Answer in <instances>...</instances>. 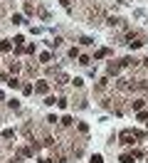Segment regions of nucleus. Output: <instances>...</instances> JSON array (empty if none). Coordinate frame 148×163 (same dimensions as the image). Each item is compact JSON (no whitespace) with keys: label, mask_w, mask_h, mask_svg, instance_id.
<instances>
[{"label":"nucleus","mask_w":148,"mask_h":163,"mask_svg":"<svg viewBox=\"0 0 148 163\" xmlns=\"http://www.w3.org/2000/svg\"><path fill=\"white\" fill-rule=\"evenodd\" d=\"M76 129L81 131V133H89V124H84V121H79V124H76Z\"/></svg>","instance_id":"9b49d317"},{"label":"nucleus","mask_w":148,"mask_h":163,"mask_svg":"<svg viewBox=\"0 0 148 163\" xmlns=\"http://www.w3.org/2000/svg\"><path fill=\"white\" fill-rule=\"evenodd\" d=\"M62 42H64V40H62V37H54V40H49V42H47V45H49V47H52V50H57V47H59V45H62Z\"/></svg>","instance_id":"20e7f679"},{"label":"nucleus","mask_w":148,"mask_h":163,"mask_svg":"<svg viewBox=\"0 0 148 163\" xmlns=\"http://www.w3.org/2000/svg\"><path fill=\"white\" fill-rule=\"evenodd\" d=\"M109 55H111L109 47H101V50H96V52H94V60H104V57H109Z\"/></svg>","instance_id":"f03ea898"},{"label":"nucleus","mask_w":148,"mask_h":163,"mask_svg":"<svg viewBox=\"0 0 148 163\" xmlns=\"http://www.w3.org/2000/svg\"><path fill=\"white\" fill-rule=\"evenodd\" d=\"M118 161H121V163H133V156H131V153H123Z\"/></svg>","instance_id":"f8f14e48"},{"label":"nucleus","mask_w":148,"mask_h":163,"mask_svg":"<svg viewBox=\"0 0 148 163\" xmlns=\"http://www.w3.org/2000/svg\"><path fill=\"white\" fill-rule=\"evenodd\" d=\"M35 12V7H32V2H25V15H32Z\"/></svg>","instance_id":"a211bd4d"},{"label":"nucleus","mask_w":148,"mask_h":163,"mask_svg":"<svg viewBox=\"0 0 148 163\" xmlns=\"http://www.w3.org/2000/svg\"><path fill=\"white\" fill-rule=\"evenodd\" d=\"M89 62H91V57H89V55H79V65H89Z\"/></svg>","instance_id":"9d476101"},{"label":"nucleus","mask_w":148,"mask_h":163,"mask_svg":"<svg viewBox=\"0 0 148 163\" xmlns=\"http://www.w3.org/2000/svg\"><path fill=\"white\" fill-rule=\"evenodd\" d=\"M10 50H12L10 40H2V42H0V52H10Z\"/></svg>","instance_id":"39448f33"},{"label":"nucleus","mask_w":148,"mask_h":163,"mask_svg":"<svg viewBox=\"0 0 148 163\" xmlns=\"http://www.w3.org/2000/svg\"><path fill=\"white\" fill-rule=\"evenodd\" d=\"M106 72H109V74H113V77H116V74H118V72H121V65H113V62H111V65H109V69H106Z\"/></svg>","instance_id":"423d86ee"},{"label":"nucleus","mask_w":148,"mask_h":163,"mask_svg":"<svg viewBox=\"0 0 148 163\" xmlns=\"http://www.w3.org/2000/svg\"><path fill=\"white\" fill-rule=\"evenodd\" d=\"M59 121H62V124H64V126H72V124H74V119H72V116H62V119H59Z\"/></svg>","instance_id":"4468645a"},{"label":"nucleus","mask_w":148,"mask_h":163,"mask_svg":"<svg viewBox=\"0 0 148 163\" xmlns=\"http://www.w3.org/2000/svg\"><path fill=\"white\" fill-rule=\"evenodd\" d=\"M32 92H35V87H32V84H25V87H22V94H25V97H30Z\"/></svg>","instance_id":"6e6552de"},{"label":"nucleus","mask_w":148,"mask_h":163,"mask_svg":"<svg viewBox=\"0 0 148 163\" xmlns=\"http://www.w3.org/2000/svg\"><path fill=\"white\" fill-rule=\"evenodd\" d=\"M136 119H138V121H148V114H146V111H143V109H141V111L136 114Z\"/></svg>","instance_id":"2eb2a0df"},{"label":"nucleus","mask_w":148,"mask_h":163,"mask_svg":"<svg viewBox=\"0 0 148 163\" xmlns=\"http://www.w3.org/2000/svg\"><path fill=\"white\" fill-rule=\"evenodd\" d=\"M39 163H52V161L49 158H39Z\"/></svg>","instance_id":"2f4dec72"},{"label":"nucleus","mask_w":148,"mask_h":163,"mask_svg":"<svg viewBox=\"0 0 148 163\" xmlns=\"http://www.w3.org/2000/svg\"><path fill=\"white\" fill-rule=\"evenodd\" d=\"M57 163H67V158H59V161H57Z\"/></svg>","instance_id":"473e14b6"},{"label":"nucleus","mask_w":148,"mask_h":163,"mask_svg":"<svg viewBox=\"0 0 148 163\" xmlns=\"http://www.w3.org/2000/svg\"><path fill=\"white\" fill-rule=\"evenodd\" d=\"M0 82H5V84H7V74H5V72H0Z\"/></svg>","instance_id":"c85d7f7f"},{"label":"nucleus","mask_w":148,"mask_h":163,"mask_svg":"<svg viewBox=\"0 0 148 163\" xmlns=\"http://www.w3.org/2000/svg\"><path fill=\"white\" fill-rule=\"evenodd\" d=\"M22 42H25V37H22V35H17V37H15V47H20V50H22Z\"/></svg>","instance_id":"6ab92c4d"},{"label":"nucleus","mask_w":148,"mask_h":163,"mask_svg":"<svg viewBox=\"0 0 148 163\" xmlns=\"http://www.w3.org/2000/svg\"><path fill=\"white\" fill-rule=\"evenodd\" d=\"M118 138H121L123 146H133V138H138V136H136V131H133V129H126V131H121Z\"/></svg>","instance_id":"f257e3e1"},{"label":"nucleus","mask_w":148,"mask_h":163,"mask_svg":"<svg viewBox=\"0 0 148 163\" xmlns=\"http://www.w3.org/2000/svg\"><path fill=\"white\" fill-rule=\"evenodd\" d=\"M20 153H22V156H27V158H30V156H32V148H20Z\"/></svg>","instance_id":"393cba45"},{"label":"nucleus","mask_w":148,"mask_h":163,"mask_svg":"<svg viewBox=\"0 0 148 163\" xmlns=\"http://www.w3.org/2000/svg\"><path fill=\"white\" fill-rule=\"evenodd\" d=\"M35 50H37L35 45H27V47H25V52H27V55H35Z\"/></svg>","instance_id":"bb28decb"},{"label":"nucleus","mask_w":148,"mask_h":163,"mask_svg":"<svg viewBox=\"0 0 148 163\" xmlns=\"http://www.w3.org/2000/svg\"><path fill=\"white\" fill-rule=\"evenodd\" d=\"M49 60H52L49 52H42V55H39V62H49Z\"/></svg>","instance_id":"412c9836"},{"label":"nucleus","mask_w":148,"mask_h":163,"mask_svg":"<svg viewBox=\"0 0 148 163\" xmlns=\"http://www.w3.org/2000/svg\"><path fill=\"white\" fill-rule=\"evenodd\" d=\"M79 42H81V45H84V47H89V45H94V40H91V37H81V40H79Z\"/></svg>","instance_id":"aec40b11"},{"label":"nucleus","mask_w":148,"mask_h":163,"mask_svg":"<svg viewBox=\"0 0 148 163\" xmlns=\"http://www.w3.org/2000/svg\"><path fill=\"white\" fill-rule=\"evenodd\" d=\"M89 163H104V158H101V156L96 153V156H94V158H91V161H89Z\"/></svg>","instance_id":"cd10ccee"},{"label":"nucleus","mask_w":148,"mask_h":163,"mask_svg":"<svg viewBox=\"0 0 148 163\" xmlns=\"http://www.w3.org/2000/svg\"><path fill=\"white\" fill-rule=\"evenodd\" d=\"M12 163H22V158L20 156H12Z\"/></svg>","instance_id":"7c9ffc66"},{"label":"nucleus","mask_w":148,"mask_h":163,"mask_svg":"<svg viewBox=\"0 0 148 163\" xmlns=\"http://www.w3.org/2000/svg\"><path fill=\"white\" fill-rule=\"evenodd\" d=\"M35 92H37V94H47V92H49V84H47V82H37Z\"/></svg>","instance_id":"7ed1b4c3"},{"label":"nucleus","mask_w":148,"mask_h":163,"mask_svg":"<svg viewBox=\"0 0 148 163\" xmlns=\"http://www.w3.org/2000/svg\"><path fill=\"white\" fill-rule=\"evenodd\" d=\"M131 156H133V158H143V151H141V148H136V151H133Z\"/></svg>","instance_id":"a878e982"},{"label":"nucleus","mask_w":148,"mask_h":163,"mask_svg":"<svg viewBox=\"0 0 148 163\" xmlns=\"http://www.w3.org/2000/svg\"><path fill=\"white\" fill-rule=\"evenodd\" d=\"M59 5H62V7H67V10H69V0H59Z\"/></svg>","instance_id":"c756f323"},{"label":"nucleus","mask_w":148,"mask_h":163,"mask_svg":"<svg viewBox=\"0 0 148 163\" xmlns=\"http://www.w3.org/2000/svg\"><path fill=\"white\" fill-rule=\"evenodd\" d=\"M12 22H15V25H22L25 20H22V15H12Z\"/></svg>","instance_id":"5701e85b"},{"label":"nucleus","mask_w":148,"mask_h":163,"mask_svg":"<svg viewBox=\"0 0 148 163\" xmlns=\"http://www.w3.org/2000/svg\"><path fill=\"white\" fill-rule=\"evenodd\" d=\"M57 106L59 109H67V99H57Z\"/></svg>","instance_id":"b1692460"},{"label":"nucleus","mask_w":148,"mask_h":163,"mask_svg":"<svg viewBox=\"0 0 148 163\" xmlns=\"http://www.w3.org/2000/svg\"><path fill=\"white\" fill-rule=\"evenodd\" d=\"M143 104H146L143 99H136V101H133V111H141V109H143Z\"/></svg>","instance_id":"1a4fd4ad"},{"label":"nucleus","mask_w":148,"mask_h":163,"mask_svg":"<svg viewBox=\"0 0 148 163\" xmlns=\"http://www.w3.org/2000/svg\"><path fill=\"white\" fill-rule=\"evenodd\" d=\"M72 84H74V87H84V79H81V77H74Z\"/></svg>","instance_id":"4be33fe9"},{"label":"nucleus","mask_w":148,"mask_h":163,"mask_svg":"<svg viewBox=\"0 0 148 163\" xmlns=\"http://www.w3.org/2000/svg\"><path fill=\"white\" fill-rule=\"evenodd\" d=\"M7 106H10V109H15V111H17V109H20V101H17V99H10V101H7Z\"/></svg>","instance_id":"ddd939ff"},{"label":"nucleus","mask_w":148,"mask_h":163,"mask_svg":"<svg viewBox=\"0 0 148 163\" xmlns=\"http://www.w3.org/2000/svg\"><path fill=\"white\" fill-rule=\"evenodd\" d=\"M69 57H72V60H79V47H72V50H69Z\"/></svg>","instance_id":"f3484780"},{"label":"nucleus","mask_w":148,"mask_h":163,"mask_svg":"<svg viewBox=\"0 0 148 163\" xmlns=\"http://www.w3.org/2000/svg\"><path fill=\"white\" fill-rule=\"evenodd\" d=\"M15 136V129H5L2 131V138H12Z\"/></svg>","instance_id":"dca6fc26"},{"label":"nucleus","mask_w":148,"mask_h":163,"mask_svg":"<svg viewBox=\"0 0 148 163\" xmlns=\"http://www.w3.org/2000/svg\"><path fill=\"white\" fill-rule=\"evenodd\" d=\"M7 87H10V89H17V87H20V79H15V77L7 79Z\"/></svg>","instance_id":"0eeeda50"},{"label":"nucleus","mask_w":148,"mask_h":163,"mask_svg":"<svg viewBox=\"0 0 148 163\" xmlns=\"http://www.w3.org/2000/svg\"><path fill=\"white\" fill-rule=\"evenodd\" d=\"M143 67H148V57H146V60H143Z\"/></svg>","instance_id":"72a5a7b5"}]
</instances>
